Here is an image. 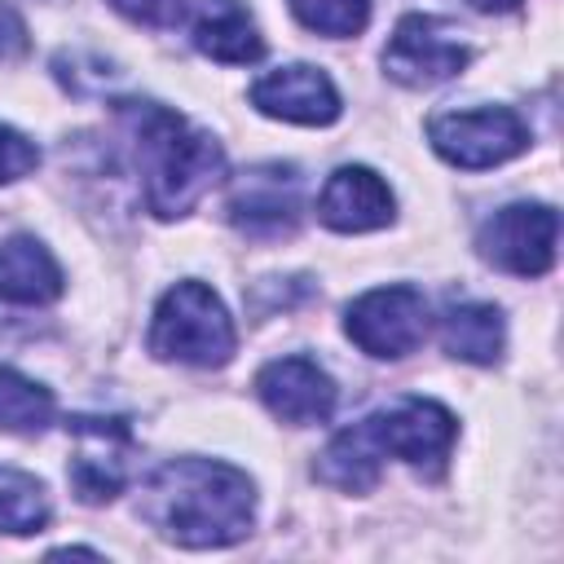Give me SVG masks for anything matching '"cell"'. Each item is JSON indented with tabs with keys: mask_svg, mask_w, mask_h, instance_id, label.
<instances>
[{
	"mask_svg": "<svg viewBox=\"0 0 564 564\" xmlns=\"http://www.w3.org/2000/svg\"><path fill=\"white\" fill-rule=\"evenodd\" d=\"M141 516L176 546H234L251 533L256 485L247 471L220 458H172L150 476Z\"/></svg>",
	"mask_w": 564,
	"mask_h": 564,
	"instance_id": "6da1fadb",
	"label": "cell"
},
{
	"mask_svg": "<svg viewBox=\"0 0 564 564\" xmlns=\"http://www.w3.org/2000/svg\"><path fill=\"white\" fill-rule=\"evenodd\" d=\"M115 110L132 141L145 207L159 220H176V216L194 212V203L212 185H220L225 150L216 145L212 132L194 128L189 119H181L176 110H167L159 101H115Z\"/></svg>",
	"mask_w": 564,
	"mask_h": 564,
	"instance_id": "7a4b0ae2",
	"label": "cell"
},
{
	"mask_svg": "<svg viewBox=\"0 0 564 564\" xmlns=\"http://www.w3.org/2000/svg\"><path fill=\"white\" fill-rule=\"evenodd\" d=\"M150 352L159 361L181 366H225L238 348L234 317L225 313L220 295L194 278L163 291L154 317H150Z\"/></svg>",
	"mask_w": 564,
	"mask_h": 564,
	"instance_id": "3957f363",
	"label": "cell"
},
{
	"mask_svg": "<svg viewBox=\"0 0 564 564\" xmlns=\"http://www.w3.org/2000/svg\"><path fill=\"white\" fill-rule=\"evenodd\" d=\"M66 436H70L66 480L75 498L88 507L119 498L132 476V458H137L132 423L123 414H70Z\"/></svg>",
	"mask_w": 564,
	"mask_h": 564,
	"instance_id": "277c9868",
	"label": "cell"
},
{
	"mask_svg": "<svg viewBox=\"0 0 564 564\" xmlns=\"http://www.w3.org/2000/svg\"><path fill=\"white\" fill-rule=\"evenodd\" d=\"M467 62H471V48L463 31L436 13H405L383 44V70L405 88H436L454 79Z\"/></svg>",
	"mask_w": 564,
	"mask_h": 564,
	"instance_id": "5b68a950",
	"label": "cell"
},
{
	"mask_svg": "<svg viewBox=\"0 0 564 564\" xmlns=\"http://www.w3.org/2000/svg\"><path fill=\"white\" fill-rule=\"evenodd\" d=\"M427 141L445 163L480 172V167H498L516 159L529 145V128L511 106H480V110L432 115Z\"/></svg>",
	"mask_w": 564,
	"mask_h": 564,
	"instance_id": "8992f818",
	"label": "cell"
},
{
	"mask_svg": "<svg viewBox=\"0 0 564 564\" xmlns=\"http://www.w3.org/2000/svg\"><path fill=\"white\" fill-rule=\"evenodd\" d=\"M344 330L370 357H383V361L410 357L427 339V300L410 282L375 286L348 304Z\"/></svg>",
	"mask_w": 564,
	"mask_h": 564,
	"instance_id": "52a82bcc",
	"label": "cell"
},
{
	"mask_svg": "<svg viewBox=\"0 0 564 564\" xmlns=\"http://www.w3.org/2000/svg\"><path fill=\"white\" fill-rule=\"evenodd\" d=\"M555 242H560V216L546 203H511V207L494 212L476 234L480 260L502 273H516V278L551 273Z\"/></svg>",
	"mask_w": 564,
	"mask_h": 564,
	"instance_id": "ba28073f",
	"label": "cell"
},
{
	"mask_svg": "<svg viewBox=\"0 0 564 564\" xmlns=\"http://www.w3.org/2000/svg\"><path fill=\"white\" fill-rule=\"evenodd\" d=\"M366 423H370L383 458L392 454L419 471H441L454 449V436H458V419L432 397H397L392 405L375 410Z\"/></svg>",
	"mask_w": 564,
	"mask_h": 564,
	"instance_id": "9c48e42d",
	"label": "cell"
},
{
	"mask_svg": "<svg viewBox=\"0 0 564 564\" xmlns=\"http://www.w3.org/2000/svg\"><path fill=\"white\" fill-rule=\"evenodd\" d=\"M229 225L247 238H286L300 225V172L291 163H256L229 189Z\"/></svg>",
	"mask_w": 564,
	"mask_h": 564,
	"instance_id": "30bf717a",
	"label": "cell"
},
{
	"mask_svg": "<svg viewBox=\"0 0 564 564\" xmlns=\"http://www.w3.org/2000/svg\"><path fill=\"white\" fill-rule=\"evenodd\" d=\"M251 106L269 119L282 123H300V128H326L339 119V88L330 84V75L322 66L295 62V66H278L269 75H260L251 84Z\"/></svg>",
	"mask_w": 564,
	"mask_h": 564,
	"instance_id": "8fae6325",
	"label": "cell"
},
{
	"mask_svg": "<svg viewBox=\"0 0 564 564\" xmlns=\"http://www.w3.org/2000/svg\"><path fill=\"white\" fill-rule=\"evenodd\" d=\"M256 397L264 401V410L291 427H308V423H326L335 410V379L313 361V357H273L269 366H260L256 375Z\"/></svg>",
	"mask_w": 564,
	"mask_h": 564,
	"instance_id": "7c38bea8",
	"label": "cell"
},
{
	"mask_svg": "<svg viewBox=\"0 0 564 564\" xmlns=\"http://www.w3.org/2000/svg\"><path fill=\"white\" fill-rule=\"evenodd\" d=\"M397 198L388 189V181L361 163L335 167L317 194V220L335 234H370L392 225Z\"/></svg>",
	"mask_w": 564,
	"mask_h": 564,
	"instance_id": "4fadbf2b",
	"label": "cell"
},
{
	"mask_svg": "<svg viewBox=\"0 0 564 564\" xmlns=\"http://www.w3.org/2000/svg\"><path fill=\"white\" fill-rule=\"evenodd\" d=\"M194 48L225 66H251L264 57V35L242 0H203L194 18Z\"/></svg>",
	"mask_w": 564,
	"mask_h": 564,
	"instance_id": "5bb4252c",
	"label": "cell"
},
{
	"mask_svg": "<svg viewBox=\"0 0 564 564\" xmlns=\"http://www.w3.org/2000/svg\"><path fill=\"white\" fill-rule=\"evenodd\" d=\"M62 269L48 256V247L31 234H13L0 242V300L9 304H48L62 295Z\"/></svg>",
	"mask_w": 564,
	"mask_h": 564,
	"instance_id": "9a60e30c",
	"label": "cell"
},
{
	"mask_svg": "<svg viewBox=\"0 0 564 564\" xmlns=\"http://www.w3.org/2000/svg\"><path fill=\"white\" fill-rule=\"evenodd\" d=\"M313 476L339 494H370L383 476V449L370 432V423H352L326 441V449L313 463Z\"/></svg>",
	"mask_w": 564,
	"mask_h": 564,
	"instance_id": "2e32d148",
	"label": "cell"
},
{
	"mask_svg": "<svg viewBox=\"0 0 564 564\" xmlns=\"http://www.w3.org/2000/svg\"><path fill=\"white\" fill-rule=\"evenodd\" d=\"M441 344L449 357L471 361V366H494L502 357L507 344V326L502 313L494 304L467 300V304H449L441 317Z\"/></svg>",
	"mask_w": 564,
	"mask_h": 564,
	"instance_id": "e0dca14e",
	"label": "cell"
},
{
	"mask_svg": "<svg viewBox=\"0 0 564 564\" xmlns=\"http://www.w3.org/2000/svg\"><path fill=\"white\" fill-rule=\"evenodd\" d=\"M53 392L13 366H0V432H44L53 423Z\"/></svg>",
	"mask_w": 564,
	"mask_h": 564,
	"instance_id": "ac0fdd59",
	"label": "cell"
},
{
	"mask_svg": "<svg viewBox=\"0 0 564 564\" xmlns=\"http://www.w3.org/2000/svg\"><path fill=\"white\" fill-rule=\"evenodd\" d=\"M48 516H53L48 489L26 471L0 467V533H13V538L40 533L48 524Z\"/></svg>",
	"mask_w": 564,
	"mask_h": 564,
	"instance_id": "d6986e66",
	"label": "cell"
},
{
	"mask_svg": "<svg viewBox=\"0 0 564 564\" xmlns=\"http://www.w3.org/2000/svg\"><path fill=\"white\" fill-rule=\"evenodd\" d=\"M286 4L300 18V26L330 35V40L361 35L370 22V0H286Z\"/></svg>",
	"mask_w": 564,
	"mask_h": 564,
	"instance_id": "ffe728a7",
	"label": "cell"
},
{
	"mask_svg": "<svg viewBox=\"0 0 564 564\" xmlns=\"http://www.w3.org/2000/svg\"><path fill=\"white\" fill-rule=\"evenodd\" d=\"M35 163H40L35 141H31V137H22L18 128L0 123V185L31 176V172H35Z\"/></svg>",
	"mask_w": 564,
	"mask_h": 564,
	"instance_id": "44dd1931",
	"label": "cell"
},
{
	"mask_svg": "<svg viewBox=\"0 0 564 564\" xmlns=\"http://www.w3.org/2000/svg\"><path fill=\"white\" fill-rule=\"evenodd\" d=\"M110 9L150 31H167L185 18V0H110Z\"/></svg>",
	"mask_w": 564,
	"mask_h": 564,
	"instance_id": "7402d4cb",
	"label": "cell"
},
{
	"mask_svg": "<svg viewBox=\"0 0 564 564\" xmlns=\"http://www.w3.org/2000/svg\"><path fill=\"white\" fill-rule=\"evenodd\" d=\"M31 48V35H26V22L9 9V4H0V62H13V57H22Z\"/></svg>",
	"mask_w": 564,
	"mask_h": 564,
	"instance_id": "603a6c76",
	"label": "cell"
},
{
	"mask_svg": "<svg viewBox=\"0 0 564 564\" xmlns=\"http://www.w3.org/2000/svg\"><path fill=\"white\" fill-rule=\"evenodd\" d=\"M471 9H480V13H511V9H520V0H467Z\"/></svg>",
	"mask_w": 564,
	"mask_h": 564,
	"instance_id": "cb8c5ba5",
	"label": "cell"
}]
</instances>
